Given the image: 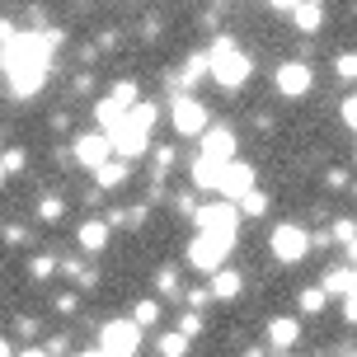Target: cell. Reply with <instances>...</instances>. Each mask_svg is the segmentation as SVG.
Masks as SVG:
<instances>
[{
    "label": "cell",
    "mask_w": 357,
    "mask_h": 357,
    "mask_svg": "<svg viewBox=\"0 0 357 357\" xmlns=\"http://www.w3.org/2000/svg\"><path fill=\"white\" fill-rule=\"evenodd\" d=\"M56 43H61V33H52V29H43V33H33V29L19 33L15 24L0 29V61H5V80H10L15 99H29V94L43 89Z\"/></svg>",
    "instance_id": "obj_1"
},
{
    "label": "cell",
    "mask_w": 357,
    "mask_h": 357,
    "mask_svg": "<svg viewBox=\"0 0 357 357\" xmlns=\"http://www.w3.org/2000/svg\"><path fill=\"white\" fill-rule=\"evenodd\" d=\"M155 118H160V108H155V104H137L123 123L108 132V142H113V151H118V160H137V155H146Z\"/></svg>",
    "instance_id": "obj_2"
},
{
    "label": "cell",
    "mask_w": 357,
    "mask_h": 357,
    "mask_svg": "<svg viewBox=\"0 0 357 357\" xmlns=\"http://www.w3.org/2000/svg\"><path fill=\"white\" fill-rule=\"evenodd\" d=\"M207 56H212V80H216L221 89H240L245 80H250V71H254V66H250V56L240 52L231 38H216Z\"/></svg>",
    "instance_id": "obj_3"
},
{
    "label": "cell",
    "mask_w": 357,
    "mask_h": 357,
    "mask_svg": "<svg viewBox=\"0 0 357 357\" xmlns=\"http://www.w3.org/2000/svg\"><path fill=\"white\" fill-rule=\"evenodd\" d=\"M231 250H235V235H207V231H197V240L188 245V264L216 278L221 264L231 259Z\"/></svg>",
    "instance_id": "obj_4"
},
{
    "label": "cell",
    "mask_w": 357,
    "mask_h": 357,
    "mask_svg": "<svg viewBox=\"0 0 357 357\" xmlns=\"http://www.w3.org/2000/svg\"><path fill=\"white\" fill-rule=\"evenodd\" d=\"M142 348V324L137 320H108L99 329V353L104 357H137Z\"/></svg>",
    "instance_id": "obj_5"
},
{
    "label": "cell",
    "mask_w": 357,
    "mask_h": 357,
    "mask_svg": "<svg viewBox=\"0 0 357 357\" xmlns=\"http://www.w3.org/2000/svg\"><path fill=\"white\" fill-rule=\"evenodd\" d=\"M169 118H174L178 137H207V132H212V127H207V104H197L193 94H174Z\"/></svg>",
    "instance_id": "obj_6"
},
{
    "label": "cell",
    "mask_w": 357,
    "mask_h": 357,
    "mask_svg": "<svg viewBox=\"0 0 357 357\" xmlns=\"http://www.w3.org/2000/svg\"><path fill=\"white\" fill-rule=\"evenodd\" d=\"M240 216H245V212H240L235 202H226V197H221V202H207L193 221H197V231H207V235H235Z\"/></svg>",
    "instance_id": "obj_7"
},
{
    "label": "cell",
    "mask_w": 357,
    "mask_h": 357,
    "mask_svg": "<svg viewBox=\"0 0 357 357\" xmlns=\"http://www.w3.org/2000/svg\"><path fill=\"white\" fill-rule=\"evenodd\" d=\"M305 254H310V235L301 226H278L273 231V259L278 264H301Z\"/></svg>",
    "instance_id": "obj_8"
},
{
    "label": "cell",
    "mask_w": 357,
    "mask_h": 357,
    "mask_svg": "<svg viewBox=\"0 0 357 357\" xmlns=\"http://www.w3.org/2000/svg\"><path fill=\"white\" fill-rule=\"evenodd\" d=\"M75 160L99 174V169L113 160V142H108V137H99V132H85V137H75Z\"/></svg>",
    "instance_id": "obj_9"
},
{
    "label": "cell",
    "mask_w": 357,
    "mask_h": 357,
    "mask_svg": "<svg viewBox=\"0 0 357 357\" xmlns=\"http://www.w3.org/2000/svg\"><path fill=\"white\" fill-rule=\"evenodd\" d=\"M250 193H254V165H245V160L226 165V178H221V197L240 207V202H245Z\"/></svg>",
    "instance_id": "obj_10"
},
{
    "label": "cell",
    "mask_w": 357,
    "mask_h": 357,
    "mask_svg": "<svg viewBox=\"0 0 357 357\" xmlns=\"http://www.w3.org/2000/svg\"><path fill=\"white\" fill-rule=\"evenodd\" d=\"M273 85H278L282 99H301L305 89H310V66H305V61H282L278 75H273Z\"/></svg>",
    "instance_id": "obj_11"
},
{
    "label": "cell",
    "mask_w": 357,
    "mask_h": 357,
    "mask_svg": "<svg viewBox=\"0 0 357 357\" xmlns=\"http://www.w3.org/2000/svg\"><path fill=\"white\" fill-rule=\"evenodd\" d=\"M278 10L291 19L296 33H320V24H324V5L320 0H296V5H278Z\"/></svg>",
    "instance_id": "obj_12"
},
{
    "label": "cell",
    "mask_w": 357,
    "mask_h": 357,
    "mask_svg": "<svg viewBox=\"0 0 357 357\" xmlns=\"http://www.w3.org/2000/svg\"><path fill=\"white\" fill-rule=\"evenodd\" d=\"M202 155L216 165H235V132L231 127H212L207 137H202Z\"/></svg>",
    "instance_id": "obj_13"
},
{
    "label": "cell",
    "mask_w": 357,
    "mask_h": 357,
    "mask_svg": "<svg viewBox=\"0 0 357 357\" xmlns=\"http://www.w3.org/2000/svg\"><path fill=\"white\" fill-rule=\"evenodd\" d=\"M221 178H226V165L207 160V155L193 160V188H202V193H221Z\"/></svg>",
    "instance_id": "obj_14"
},
{
    "label": "cell",
    "mask_w": 357,
    "mask_h": 357,
    "mask_svg": "<svg viewBox=\"0 0 357 357\" xmlns=\"http://www.w3.org/2000/svg\"><path fill=\"white\" fill-rule=\"evenodd\" d=\"M75 240H80V250H85V254H104V245H108V221H104V216H89Z\"/></svg>",
    "instance_id": "obj_15"
},
{
    "label": "cell",
    "mask_w": 357,
    "mask_h": 357,
    "mask_svg": "<svg viewBox=\"0 0 357 357\" xmlns=\"http://www.w3.org/2000/svg\"><path fill=\"white\" fill-rule=\"evenodd\" d=\"M268 339H273L278 353H287V348H296V339H301V324L291 320V315H278V320L268 324Z\"/></svg>",
    "instance_id": "obj_16"
},
{
    "label": "cell",
    "mask_w": 357,
    "mask_h": 357,
    "mask_svg": "<svg viewBox=\"0 0 357 357\" xmlns=\"http://www.w3.org/2000/svg\"><path fill=\"white\" fill-rule=\"evenodd\" d=\"M320 287L329 291V296H343V301H348V296L357 291V268H329Z\"/></svg>",
    "instance_id": "obj_17"
},
{
    "label": "cell",
    "mask_w": 357,
    "mask_h": 357,
    "mask_svg": "<svg viewBox=\"0 0 357 357\" xmlns=\"http://www.w3.org/2000/svg\"><path fill=\"white\" fill-rule=\"evenodd\" d=\"M240 287H245V278H240L235 268H221V273L212 278V301H235Z\"/></svg>",
    "instance_id": "obj_18"
},
{
    "label": "cell",
    "mask_w": 357,
    "mask_h": 357,
    "mask_svg": "<svg viewBox=\"0 0 357 357\" xmlns=\"http://www.w3.org/2000/svg\"><path fill=\"white\" fill-rule=\"evenodd\" d=\"M94 183H99V188H123L127 183V160H108L104 169L94 174Z\"/></svg>",
    "instance_id": "obj_19"
},
{
    "label": "cell",
    "mask_w": 357,
    "mask_h": 357,
    "mask_svg": "<svg viewBox=\"0 0 357 357\" xmlns=\"http://www.w3.org/2000/svg\"><path fill=\"white\" fill-rule=\"evenodd\" d=\"M155 291H160V296H183V282H178V268H160V273H155Z\"/></svg>",
    "instance_id": "obj_20"
},
{
    "label": "cell",
    "mask_w": 357,
    "mask_h": 357,
    "mask_svg": "<svg viewBox=\"0 0 357 357\" xmlns=\"http://www.w3.org/2000/svg\"><path fill=\"white\" fill-rule=\"evenodd\" d=\"M38 216H43V221H47V226H52V221H61V216H66V197H43V202H38Z\"/></svg>",
    "instance_id": "obj_21"
},
{
    "label": "cell",
    "mask_w": 357,
    "mask_h": 357,
    "mask_svg": "<svg viewBox=\"0 0 357 357\" xmlns=\"http://www.w3.org/2000/svg\"><path fill=\"white\" fill-rule=\"evenodd\" d=\"M324 301H329V291H324V287H305V291H301V310H305V315H320Z\"/></svg>",
    "instance_id": "obj_22"
},
{
    "label": "cell",
    "mask_w": 357,
    "mask_h": 357,
    "mask_svg": "<svg viewBox=\"0 0 357 357\" xmlns=\"http://www.w3.org/2000/svg\"><path fill=\"white\" fill-rule=\"evenodd\" d=\"M132 320L142 324V329H151V324L160 320V305H155V301H137V305H132Z\"/></svg>",
    "instance_id": "obj_23"
},
{
    "label": "cell",
    "mask_w": 357,
    "mask_h": 357,
    "mask_svg": "<svg viewBox=\"0 0 357 357\" xmlns=\"http://www.w3.org/2000/svg\"><path fill=\"white\" fill-rule=\"evenodd\" d=\"M24 165H29V155H24L19 146H10V151H5V160H0V174H5V178H15L19 169H24Z\"/></svg>",
    "instance_id": "obj_24"
},
{
    "label": "cell",
    "mask_w": 357,
    "mask_h": 357,
    "mask_svg": "<svg viewBox=\"0 0 357 357\" xmlns=\"http://www.w3.org/2000/svg\"><path fill=\"white\" fill-rule=\"evenodd\" d=\"M56 268H61V264H56L52 254H33V259H29V273H33L38 282H43V278H52Z\"/></svg>",
    "instance_id": "obj_25"
},
{
    "label": "cell",
    "mask_w": 357,
    "mask_h": 357,
    "mask_svg": "<svg viewBox=\"0 0 357 357\" xmlns=\"http://www.w3.org/2000/svg\"><path fill=\"white\" fill-rule=\"evenodd\" d=\"M324 235H329L334 245H353V240H357V226L343 216V221H334V231H324Z\"/></svg>",
    "instance_id": "obj_26"
},
{
    "label": "cell",
    "mask_w": 357,
    "mask_h": 357,
    "mask_svg": "<svg viewBox=\"0 0 357 357\" xmlns=\"http://www.w3.org/2000/svg\"><path fill=\"white\" fill-rule=\"evenodd\" d=\"M188 343H193V339H183V334H165V339H160V353L165 357H183V353H188Z\"/></svg>",
    "instance_id": "obj_27"
},
{
    "label": "cell",
    "mask_w": 357,
    "mask_h": 357,
    "mask_svg": "<svg viewBox=\"0 0 357 357\" xmlns=\"http://www.w3.org/2000/svg\"><path fill=\"white\" fill-rule=\"evenodd\" d=\"M240 212H245V216H264L268 212V193H259V188H254V193L240 202Z\"/></svg>",
    "instance_id": "obj_28"
},
{
    "label": "cell",
    "mask_w": 357,
    "mask_h": 357,
    "mask_svg": "<svg viewBox=\"0 0 357 357\" xmlns=\"http://www.w3.org/2000/svg\"><path fill=\"white\" fill-rule=\"evenodd\" d=\"M178 334H183V339H197V334H202V315H197V310H183V320H178Z\"/></svg>",
    "instance_id": "obj_29"
},
{
    "label": "cell",
    "mask_w": 357,
    "mask_h": 357,
    "mask_svg": "<svg viewBox=\"0 0 357 357\" xmlns=\"http://www.w3.org/2000/svg\"><path fill=\"white\" fill-rule=\"evenodd\" d=\"M334 71H339L343 80H357V52H339V61H334Z\"/></svg>",
    "instance_id": "obj_30"
},
{
    "label": "cell",
    "mask_w": 357,
    "mask_h": 357,
    "mask_svg": "<svg viewBox=\"0 0 357 357\" xmlns=\"http://www.w3.org/2000/svg\"><path fill=\"white\" fill-rule=\"evenodd\" d=\"M343 123L357 132V94H348V99H343Z\"/></svg>",
    "instance_id": "obj_31"
},
{
    "label": "cell",
    "mask_w": 357,
    "mask_h": 357,
    "mask_svg": "<svg viewBox=\"0 0 357 357\" xmlns=\"http://www.w3.org/2000/svg\"><path fill=\"white\" fill-rule=\"evenodd\" d=\"M56 310L71 315V310H75V291H61V296H56Z\"/></svg>",
    "instance_id": "obj_32"
},
{
    "label": "cell",
    "mask_w": 357,
    "mask_h": 357,
    "mask_svg": "<svg viewBox=\"0 0 357 357\" xmlns=\"http://www.w3.org/2000/svg\"><path fill=\"white\" fill-rule=\"evenodd\" d=\"M343 320H348V324H357V291L348 296V301H343Z\"/></svg>",
    "instance_id": "obj_33"
},
{
    "label": "cell",
    "mask_w": 357,
    "mask_h": 357,
    "mask_svg": "<svg viewBox=\"0 0 357 357\" xmlns=\"http://www.w3.org/2000/svg\"><path fill=\"white\" fill-rule=\"evenodd\" d=\"M324 183H329V188H348V174H343V169H329V178H324Z\"/></svg>",
    "instance_id": "obj_34"
},
{
    "label": "cell",
    "mask_w": 357,
    "mask_h": 357,
    "mask_svg": "<svg viewBox=\"0 0 357 357\" xmlns=\"http://www.w3.org/2000/svg\"><path fill=\"white\" fill-rule=\"evenodd\" d=\"M19 334H24V339H33V334H38V320H33V315H29V320H19Z\"/></svg>",
    "instance_id": "obj_35"
},
{
    "label": "cell",
    "mask_w": 357,
    "mask_h": 357,
    "mask_svg": "<svg viewBox=\"0 0 357 357\" xmlns=\"http://www.w3.org/2000/svg\"><path fill=\"white\" fill-rule=\"evenodd\" d=\"M61 353H66V334H61V339H52V343H47V357H61Z\"/></svg>",
    "instance_id": "obj_36"
},
{
    "label": "cell",
    "mask_w": 357,
    "mask_h": 357,
    "mask_svg": "<svg viewBox=\"0 0 357 357\" xmlns=\"http://www.w3.org/2000/svg\"><path fill=\"white\" fill-rule=\"evenodd\" d=\"M19 357H47V348H24Z\"/></svg>",
    "instance_id": "obj_37"
},
{
    "label": "cell",
    "mask_w": 357,
    "mask_h": 357,
    "mask_svg": "<svg viewBox=\"0 0 357 357\" xmlns=\"http://www.w3.org/2000/svg\"><path fill=\"white\" fill-rule=\"evenodd\" d=\"M348 268H357V240L348 245Z\"/></svg>",
    "instance_id": "obj_38"
},
{
    "label": "cell",
    "mask_w": 357,
    "mask_h": 357,
    "mask_svg": "<svg viewBox=\"0 0 357 357\" xmlns=\"http://www.w3.org/2000/svg\"><path fill=\"white\" fill-rule=\"evenodd\" d=\"M75 357H104V353H99V348H89V353H75Z\"/></svg>",
    "instance_id": "obj_39"
},
{
    "label": "cell",
    "mask_w": 357,
    "mask_h": 357,
    "mask_svg": "<svg viewBox=\"0 0 357 357\" xmlns=\"http://www.w3.org/2000/svg\"><path fill=\"white\" fill-rule=\"evenodd\" d=\"M278 357H291V353H278Z\"/></svg>",
    "instance_id": "obj_40"
},
{
    "label": "cell",
    "mask_w": 357,
    "mask_h": 357,
    "mask_svg": "<svg viewBox=\"0 0 357 357\" xmlns=\"http://www.w3.org/2000/svg\"><path fill=\"white\" fill-rule=\"evenodd\" d=\"M348 357H357V353H348Z\"/></svg>",
    "instance_id": "obj_41"
}]
</instances>
